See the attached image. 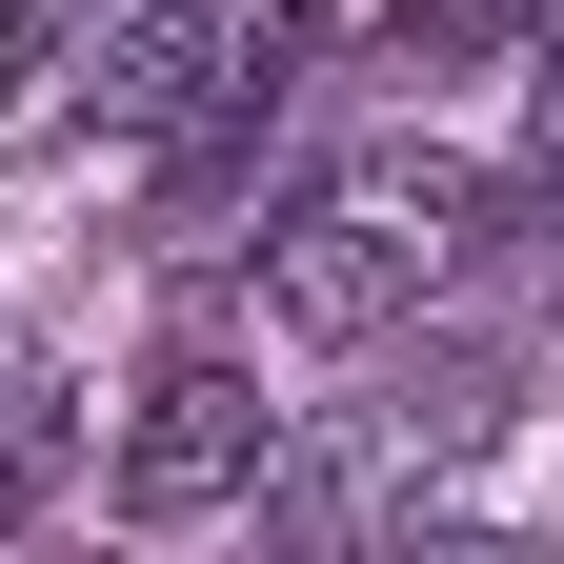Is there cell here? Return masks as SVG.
Returning <instances> with one entry per match:
<instances>
[{
    "mask_svg": "<svg viewBox=\"0 0 564 564\" xmlns=\"http://www.w3.org/2000/svg\"><path fill=\"white\" fill-rule=\"evenodd\" d=\"M484 223H505V182H464L444 141H383V162L303 182V223L262 242V323H282V343H403V323L484 262Z\"/></svg>",
    "mask_w": 564,
    "mask_h": 564,
    "instance_id": "cell-1",
    "label": "cell"
},
{
    "mask_svg": "<svg viewBox=\"0 0 564 564\" xmlns=\"http://www.w3.org/2000/svg\"><path fill=\"white\" fill-rule=\"evenodd\" d=\"M262 464H282V403L223 343H162L121 403V524H223V505H262Z\"/></svg>",
    "mask_w": 564,
    "mask_h": 564,
    "instance_id": "cell-2",
    "label": "cell"
},
{
    "mask_svg": "<svg viewBox=\"0 0 564 564\" xmlns=\"http://www.w3.org/2000/svg\"><path fill=\"white\" fill-rule=\"evenodd\" d=\"M61 82L121 141H182V101L223 82V0H101V41H61Z\"/></svg>",
    "mask_w": 564,
    "mask_h": 564,
    "instance_id": "cell-3",
    "label": "cell"
},
{
    "mask_svg": "<svg viewBox=\"0 0 564 564\" xmlns=\"http://www.w3.org/2000/svg\"><path fill=\"white\" fill-rule=\"evenodd\" d=\"M564 41V0H403L383 21V82H484V61Z\"/></svg>",
    "mask_w": 564,
    "mask_h": 564,
    "instance_id": "cell-4",
    "label": "cell"
},
{
    "mask_svg": "<svg viewBox=\"0 0 564 564\" xmlns=\"http://www.w3.org/2000/svg\"><path fill=\"white\" fill-rule=\"evenodd\" d=\"M101 0H0V101H61V41H82Z\"/></svg>",
    "mask_w": 564,
    "mask_h": 564,
    "instance_id": "cell-5",
    "label": "cell"
},
{
    "mask_svg": "<svg viewBox=\"0 0 564 564\" xmlns=\"http://www.w3.org/2000/svg\"><path fill=\"white\" fill-rule=\"evenodd\" d=\"M505 223L564 242V61H544V101H524V162H505Z\"/></svg>",
    "mask_w": 564,
    "mask_h": 564,
    "instance_id": "cell-6",
    "label": "cell"
},
{
    "mask_svg": "<svg viewBox=\"0 0 564 564\" xmlns=\"http://www.w3.org/2000/svg\"><path fill=\"white\" fill-rule=\"evenodd\" d=\"M21 484H41V444H0V524H21Z\"/></svg>",
    "mask_w": 564,
    "mask_h": 564,
    "instance_id": "cell-7",
    "label": "cell"
}]
</instances>
